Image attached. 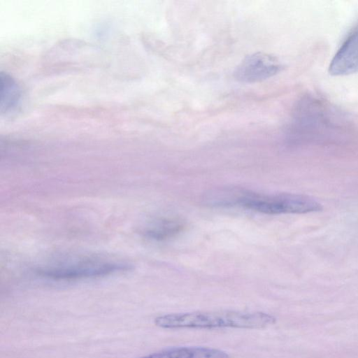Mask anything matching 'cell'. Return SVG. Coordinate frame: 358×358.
<instances>
[{
	"label": "cell",
	"instance_id": "obj_2",
	"mask_svg": "<svg viewBox=\"0 0 358 358\" xmlns=\"http://www.w3.org/2000/svg\"><path fill=\"white\" fill-rule=\"evenodd\" d=\"M241 206L259 213L275 214H303L320 210L321 203L303 194L281 193L260 194L238 189L234 206Z\"/></svg>",
	"mask_w": 358,
	"mask_h": 358
},
{
	"label": "cell",
	"instance_id": "obj_5",
	"mask_svg": "<svg viewBox=\"0 0 358 358\" xmlns=\"http://www.w3.org/2000/svg\"><path fill=\"white\" fill-rule=\"evenodd\" d=\"M329 73L348 76L358 72V24L347 36L329 65Z\"/></svg>",
	"mask_w": 358,
	"mask_h": 358
},
{
	"label": "cell",
	"instance_id": "obj_1",
	"mask_svg": "<svg viewBox=\"0 0 358 358\" xmlns=\"http://www.w3.org/2000/svg\"><path fill=\"white\" fill-rule=\"evenodd\" d=\"M275 317L263 312L234 310L199 311L164 315L155 324L164 329H264L275 322Z\"/></svg>",
	"mask_w": 358,
	"mask_h": 358
},
{
	"label": "cell",
	"instance_id": "obj_7",
	"mask_svg": "<svg viewBox=\"0 0 358 358\" xmlns=\"http://www.w3.org/2000/svg\"><path fill=\"white\" fill-rule=\"evenodd\" d=\"M184 224L178 219H165L160 220L145 230V235L152 239L164 240L180 233Z\"/></svg>",
	"mask_w": 358,
	"mask_h": 358
},
{
	"label": "cell",
	"instance_id": "obj_3",
	"mask_svg": "<svg viewBox=\"0 0 358 358\" xmlns=\"http://www.w3.org/2000/svg\"><path fill=\"white\" fill-rule=\"evenodd\" d=\"M129 268L127 264L110 261L88 259L38 270V273L53 280H77L105 276Z\"/></svg>",
	"mask_w": 358,
	"mask_h": 358
},
{
	"label": "cell",
	"instance_id": "obj_8",
	"mask_svg": "<svg viewBox=\"0 0 358 358\" xmlns=\"http://www.w3.org/2000/svg\"><path fill=\"white\" fill-rule=\"evenodd\" d=\"M2 108H5V111L13 107L18 101L19 92L17 86L15 82L8 76L2 78Z\"/></svg>",
	"mask_w": 358,
	"mask_h": 358
},
{
	"label": "cell",
	"instance_id": "obj_4",
	"mask_svg": "<svg viewBox=\"0 0 358 358\" xmlns=\"http://www.w3.org/2000/svg\"><path fill=\"white\" fill-rule=\"evenodd\" d=\"M282 65L277 57L264 52L245 57L234 71V78L242 83H257L278 73Z\"/></svg>",
	"mask_w": 358,
	"mask_h": 358
},
{
	"label": "cell",
	"instance_id": "obj_6",
	"mask_svg": "<svg viewBox=\"0 0 358 358\" xmlns=\"http://www.w3.org/2000/svg\"><path fill=\"white\" fill-rule=\"evenodd\" d=\"M139 358H229L220 350L205 347H177L163 350Z\"/></svg>",
	"mask_w": 358,
	"mask_h": 358
}]
</instances>
